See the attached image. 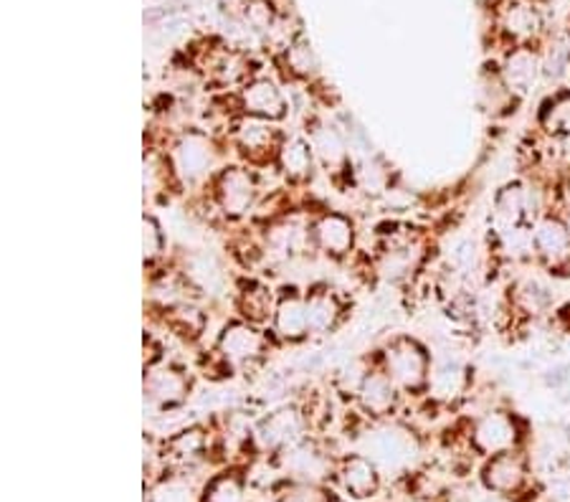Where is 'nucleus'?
Masks as SVG:
<instances>
[{"label": "nucleus", "mask_w": 570, "mask_h": 502, "mask_svg": "<svg viewBox=\"0 0 570 502\" xmlns=\"http://www.w3.org/2000/svg\"><path fill=\"white\" fill-rule=\"evenodd\" d=\"M272 337L266 335L264 327L246 323V319L236 317L220 327L214 343V358L224 373L234 371H254L256 365H262L269 355Z\"/></svg>", "instance_id": "5"}, {"label": "nucleus", "mask_w": 570, "mask_h": 502, "mask_svg": "<svg viewBox=\"0 0 570 502\" xmlns=\"http://www.w3.org/2000/svg\"><path fill=\"white\" fill-rule=\"evenodd\" d=\"M309 419L305 414V406L284 404L272 409L264 414L254 426V444L259 446L264 454H279L287 446L297 444L309 436Z\"/></svg>", "instance_id": "7"}, {"label": "nucleus", "mask_w": 570, "mask_h": 502, "mask_svg": "<svg viewBox=\"0 0 570 502\" xmlns=\"http://www.w3.org/2000/svg\"><path fill=\"white\" fill-rule=\"evenodd\" d=\"M277 295L279 292H274V287H269L262 279H244L236 289L234 307L238 317L246 319V323L266 327L272 325L274 307H277Z\"/></svg>", "instance_id": "24"}, {"label": "nucleus", "mask_w": 570, "mask_h": 502, "mask_svg": "<svg viewBox=\"0 0 570 502\" xmlns=\"http://www.w3.org/2000/svg\"><path fill=\"white\" fill-rule=\"evenodd\" d=\"M373 365H375V355H361V358L347 361L343 368H337L335 378H333V388L340 396L353 401L357 388H361V383L365 381L367 373H371Z\"/></svg>", "instance_id": "30"}, {"label": "nucleus", "mask_w": 570, "mask_h": 502, "mask_svg": "<svg viewBox=\"0 0 570 502\" xmlns=\"http://www.w3.org/2000/svg\"><path fill=\"white\" fill-rule=\"evenodd\" d=\"M335 478L353 500H371L381 490V467L363 452L337 460Z\"/></svg>", "instance_id": "21"}, {"label": "nucleus", "mask_w": 570, "mask_h": 502, "mask_svg": "<svg viewBox=\"0 0 570 502\" xmlns=\"http://www.w3.org/2000/svg\"><path fill=\"white\" fill-rule=\"evenodd\" d=\"M238 115L256 117V120L266 122H284L289 115V105L284 91L266 77H254L242 85L236 95Z\"/></svg>", "instance_id": "17"}, {"label": "nucleus", "mask_w": 570, "mask_h": 502, "mask_svg": "<svg viewBox=\"0 0 570 502\" xmlns=\"http://www.w3.org/2000/svg\"><path fill=\"white\" fill-rule=\"evenodd\" d=\"M500 33L512 46H532L540 31L538 11L525 0H510L500 11Z\"/></svg>", "instance_id": "26"}, {"label": "nucleus", "mask_w": 570, "mask_h": 502, "mask_svg": "<svg viewBox=\"0 0 570 502\" xmlns=\"http://www.w3.org/2000/svg\"><path fill=\"white\" fill-rule=\"evenodd\" d=\"M566 277H568V279H570V267H568V272H566Z\"/></svg>", "instance_id": "34"}, {"label": "nucleus", "mask_w": 570, "mask_h": 502, "mask_svg": "<svg viewBox=\"0 0 570 502\" xmlns=\"http://www.w3.org/2000/svg\"><path fill=\"white\" fill-rule=\"evenodd\" d=\"M246 490H249L246 474L238 470H226L214 474V478L206 482L204 492L198 495V502H249Z\"/></svg>", "instance_id": "28"}, {"label": "nucleus", "mask_w": 570, "mask_h": 502, "mask_svg": "<svg viewBox=\"0 0 570 502\" xmlns=\"http://www.w3.org/2000/svg\"><path fill=\"white\" fill-rule=\"evenodd\" d=\"M208 206L224 222H244L262 204L259 170L246 163H226L208 183Z\"/></svg>", "instance_id": "2"}, {"label": "nucleus", "mask_w": 570, "mask_h": 502, "mask_svg": "<svg viewBox=\"0 0 570 502\" xmlns=\"http://www.w3.org/2000/svg\"><path fill=\"white\" fill-rule=\"evenodd\" d=\"M500 71L504 81H508V87L518 95V99H522L535 87L538 77L542 75V61L532 46H512V51L508 53Z\"/></svg>", "instance_id": "25"}, {"label": "nucleus", "mask_w": 570, "mask_h": 502, "mask_svg": "<svg viewBox=\"0 0 570 502\" xmlns=\"http://www.w3.org/2000/svg\"><path fill=\"white\" fill-rule=\"evenodd\" d=\"M401 398H403L401 388L395 386L389 373L381 368L379 355H375V365L361 383V388H357L353 404L363 416L371 419L373 424H379V422H389L395 411H399Z\"/></svg>", "instance_id": "15"}, {"label": "nucleus", "mask_w": 570, "mask_h": 502, "mask_svg": "<svg viewBox=\"0 0 570 502\" xmlns=\"http://www.w3.org/2000/svg\"><path fill=\"white\" fill-rule=\"evenodd\" d=\"M165 152H168L180 188H204L224 168V145L210 132L196 130V127L173 137L170 148Z\"/></svg>", "instance_id": "1"}, {"label": "nucleus", "mask_w": 570, "mask_h": 502, "mask_svg": "<svg viewBox=\"0 0 570 502\" xmlns=\"http://www.w3.org/2000/svg\"><path fill=\"white\" fill-rule=\"evenodd\" d=\"M165 325H168V331H173V335L183 337L186 343H196L206 333L208 317L204 309L193 303H183L165 309Z\"/></svg>", "instance_id": "29"}, {"label": "nucleus", "mask_w": 570, "mask_h": 502, "mask_svg": "<svg viewBox=\"0 0 570 502\" xmlns=\"http://www.w3.org/2000/svg\"><path fill=\"white\" fill-rule=\"evenodd\" d=\"M307 137L315 150L317 166L330 180H351L353 183V158H351V137L337 122L312 120L307 127Z\"/></svg>", "instance_id": "9"}, {"label": "nucleus", "mask_w": 570, "mask_h": 502, "mask_svg": "<svg viewBox=\"0 0 570 502\" xmlns=\"http://www.w3.org/2000/svg\"><path fill=\"white\" fill-rule=\"evenodd\" d=\"M508 303L514 317L522 319H538L542 315L553 313L556 307V289L553 285H548L546 279L540 277H525L520 282H514Z\"/></svg>", "instance_id": "23"}, {"label": "nucleus", "mask_w": 570, "mask_h": 502, "mask_svg": "<svg viewBox=\"0 0 570 502\" xmlns=\"http://www.w3.org/2000/svg\"><path fill=\"white\" fill-rule=\"evenodd\" d=\"M474 391L472 365L464 363L459 355H441L431 365V378L426 388V401L441 409H452L464 404Z\"/></svg>", "instance_id": "12"}, {"label": "nucleus", "mask_w": 570, "mask_h": 502, "mask_svg": "<svg viewBox=\"0 0 570 502\" xmlns=\"http://www.w3.org/2000/svg\"><path fill=\"white\" fill-rule=\"evenodd\" d=\"M274 462L282 470L284 480L289 482H315L322 485L327 478H333L337 470V462L333 460L325 446L312 442L309 436L297 444L287 446V450L274 454Z\"/></svg>", "instance_id": "13"}, {"label": "nucleus", "mask_w": 570, "mask_h": 502, "mask_svg": "<svg viewBox=\"0 0 570 502\" xmlns=\"http://www.w3.org/2000/svg\"><path fill=\"white\" fill-rule=\"evenodd\" d=\"M165 246H168V239H165L163 224L153 214H145L142 216V262H145V269L158 267V264L165 259Z\"/></svg>", "instance_id": "31"}, {"label": "nucleus", "mask_w": 570, "mask_h": 502, "mask_svg": "<svg viewBox=\"0 0 570 502\" xmlns=\"http://www.w3.org/2000/svg\"><path fill=\"white\" fill-rule=\"evenodd\" d=\"M312 246L330 262H347L357 246V224L351 214L322 208L309 222Z\"/></svg>", "instance_id": "10"}, {"label": "nucleus", "mask_w": 570, "mask_h": 502, "mask_svg": "<svg viewBox=\"0 0 570 502\" xmlns=\"http://www.w3.org/2000/svg\"><path fill=\"white\" fill-rule=\"evenodd\" d=\"M480 482L498 495L520 500L530 490L532 482V467L528 454L522 450L494 454L482 460L480 467Z\"/></svg>", "instance_id": "14"}, {"label": "nucleus", "mask_w": 570, "mask_h": 502, "mask_svg": "<svg viewBox=\"0 0 570 502\" xmlns=\"http://www.w3.org/2000/svg\"><path fill=\"white\" fill-rule=\"evenodd\" d=\"M142 391L147 404L165 414V411H176L186 404L193 391V376L186 365L163 358L145 368Z\"/></svg>", "instance_id": "11"}, {"label": "nucleus", "mask_w": 570, "mask_h": 502, "mask_svg": "<svg viewBox=\"0 0 570 502\" xmlns=\"http://www.w3.org/2000/svg\"><path fill=\"white\" fill-rule=\"evenodd\" d=\"M210 446V432L204 426H186L168 436L163 444V462L170 470H193L196 464L208 460Z\"/></svg>", "instance_id": "20"}, {"label": "nucleus", "mask_w": 570, "mask_h": 502, "mask_svg": "<svg viewBox=\"0 0 570 502\" xmlns=\"http://www.w3.org/2000/svg\"><path fill=\"white\" fill-rule=\"evenodd\" d=\"M307 317H309V335L312 337H325L333 335L345 319V303L325 282L312 285L307 292Z\"/></svg>", "instance_id": "22"}, {"label": "nucleus", "mask_w": 570, "mask_h": 502, "mask_svg": "<svg viewBox=\"0 0 570 502\" xmlns=\"http://www.w3.org/2000/svg\"><path fill=\"white\" fill-rule=\"evenodd\" d=\"M379 363L381 368L389 373L395 386L401 388L403 396H426L434 355H431V351L419 341V337L393 335L379 351Z\"/></svg>", "instance_id": "3"}, {"label": "nucleus", "mask_w": 570, "mask_h": 502, "mask_svg": "<svg viewBox=\"0 0 570 502\" xmlns=\"http://www.w3.org/2000/svg\"><path fill=\"white\" fill-rule=\"evenodd\" d=\"M532 257L540 269L550 274H566L570 267V224L560 211L542 214L530 226Z\"/></svg>", "instance_id": "8"}, {"label": "nucleus", "mask_w": 570, "mask_h": 502, "mask_svg": "<svg viewBox=\"0 0 570 502\" xmlns=\"http://www.w3.org/2000/svg\"><path fill=\"white\" fill-rule=\"evenodd\" d=\"M279 178L287 183L289 188H305L315 178V173L320 170L315 150H312V142L307 135H287L284 137L277 163Z\"/></svg>", "instance_id": "19"}, {"label": "nucleus", "mask_w": 570, "mask_h": 502, "mask_svg": "<svg viewBox=\"0 0 570 502\" xmlns=\"http://www.w3.org/2000/svg\"><path fill=\"white\" fill-rule=\"evenodd\" d=\"M379 424L381 426L367 436V446L363 454L371 456L379 467H391V470L409 467L413 454H419L416 436H413V432L406 426H399V424L389 426L385 422H379Z\"/></svg>", "instance_id": "16"}, {"label": "nucleus", "mask_w": 570, "mask_h": 502, "mask_svg": "<svg viewBox=\"0 0 570 502\" xmlns=\"http://www.w3.org/2000/svg\"><path fill=\"white\" fill-rule=\"evenodd\" d=\"M444 502H518V500L504 498V495H498V492L487 490V488L482 485V482H480V485H472V488H466V485H454L452 490L446 492Z\"/></svg>", "instance_id": "32"}, {"label": "nucleus", "mask_w": 570, "mask_h": 502, "mask_svg": "<svg viewBox=\"0 0 570 502\" xmlns=\"http://www.w3.org/2000/svg\"><path fill=\"white\" fill-rule=\"evenodd\" d=\"M272 337L284 345H299L309 335V317H307V297L297 287H284L277 295V307L272 317Z\"/></svg>", "instance_id": "18"}, {"label": "nucleus", "mask_w": 570, "mask_h": 502, "mask_svg": "<svg viewBox=\"0 0 570 502\" xmlns=\"http://www.w3.org/2000/svg\"><path fill=\"white\" fill-rule=\"evenodd\" d=\"M464 434L472 452L480 460H487V456L494 454L522 450V444H525V422L512 409L492 406L469 419Z\"/></svg>", "instance_id": "4"}, {"label": "nucleus", "mask_w": 570, "mask_h": 502, "mask_svg": "<svg viewBox=\"0 0 570 502\" xmlns=\"http://www.w3.org/2000/svg\"><path fill=\"white\" fill-rule=\"evenodd\" d=\"M153 502H190V492L180 488L178 482H165V485L155 492Z\"/></svg>", "instance_id": "33"}, {"label": "nucleus", "mask_w": 570, "mask_h": 502, "mask_svg": "<svg viewBox=\"0 0 570 502\" xmlns=\"http://www.w3.org/2000/svg\"><path fill=\"white\" fill-rule=\"evenodd\" d=\"M284 137L287 135L279 130L277 122H266V120H256V117L238 115L228 122L226 145L238 155V160L259 170V168H274Z\"/></svg>", "instance_id": "6"}, {"label": "nucleus", "mask_w": 570, "mask_h": 502, "mask_svg": "<svg viewBox=\"0 0 570 502\" xmlns=\"http://www.w3.org/2000/svg\"><path fill=\"white\" fill-rule=\"evenodd\" d=\"M480 102L484 107V112L490 117H508L512 112V107L520 102L518 95L508 87L500 69L487 71L482 77L480 85Z\"/></svg>", "instance_id": "27"}]
</instances>
